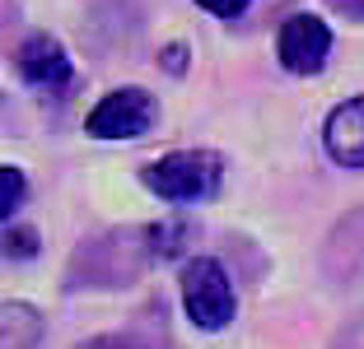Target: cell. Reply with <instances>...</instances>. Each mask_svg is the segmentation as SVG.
<instances>
[{"label": "cell", "instance_id": "3", "mask_svg": "<svg viewBox=\"0 0 364 349\" xmlns=\"http://www.w3.org/2000/svg\"><path fill=\"white\" fill-rule=\"evenodd\" d=\"M159 121V103H154L150 89H112V94L98 98V107L89 112L85 131L94 140H140L145 131H154Z\"/></svg>", "mask_w": 364, "mask_h": 349}, {"label": "cell", "instance_id": "8", "mask_svg": "<svg viewBox=\"0 0 364 349\" xmlns=\"http://www.w3.org/2000/svg\"><path fill=\"white\" fill-rule=\"evenodd\" d=\"M5 256H10V261H28V256H38V233L5 223Z\"/></svg>", "mask_w": 364, "mask_h": 349}, {"label": "cell", "instance_id": "2", "mask_svg": "<svg viewBox=\"0 0 364 349\" xmlns=\"http://www.w3.org/2000/svg\"><path fill=\"white\" fill-rule=\"evenodd\" d=\"M182 307L201 331H225L234 321V279L215 256H192L182 265Z\"/></svg>", "mask_w": 364, "mask_h": 349}, {"label": "cell", "instance_id": "5", "mask_svg": "<svg viewBox=\"0 0 364 349\" xmlns=\"http://www.w3.org/2000/svg\"><path fill=\"white\" fill-rule=\"evenodd\" d=\"M14 65H19L23 84L47 89V94H61V89L70 84V56H65V47L56 43L52 33H33L28 43L19 47Z\"/></svg>", "mask_w": 364, "mask_h": 349}, {"label": "cell", "instance_id": "11", "mask_svg": "<svg viewBox=\"0 0 364 349\" xmlns=\"http://www.w3.org/2000/svg\"><path fill=\"white\" fill-rule=\"evenodd\" d=\"M112 349H127V345H112Z\"/></svg>", "mask_w": 364, "mask_h": 349}, {"label": "cell", "instance_id": "9", "mask_svg": "<svg viewBox=\"0 0 364 349\" xmlns=\"http://www.w3.org/2000/svg\"><path fill=\"white\" fill-rule=\"evenodd\" d=\"M205 14H215V19H234V14H243L252 0H196Z\"/></svg>", "mask_w": 364, "mask_h": 349}, {"label": "cell", "instance_id": "4", "mask_svg": "<svg viewBox=\"0 0 364 349\" xmlns=\"http://www.w3.org/2000/svg\"><path fill=\"white\" fill-rule=\"evenodd\" d=\"M332 52V28L318 14H289L276 33V56L289 74H318Z\"/></svg>", "mask_w": 364, "mask_h": 349}, {"label": "cell", "instance_id": "7", "mask_svg": "<svg viewBox=\"0 0 364 349\" xmlns=\"http://www.w3.org/2000/svg\"><path fill=\"white\" fill-rule=\"evenodd\" d=\"M23 196H28L23 172L14 168V163H5V168H0V214H5V223H14V210L23 205Z\"/></svg>", "mask_w": 364, "mask_h": 349}, {"label": "cell", "instance_id": "6", "mask_svg": "<svg viewBox=\"0 0 364 349\" xmlns=\"http://www.w3.org/2000/svg\"><path fill=\"white\" fill-rule=\"evenodd\" d=\"M322 145H327V159L332 163L364 168V94L332 107V116L322 121Z\"/></svg>", "mask_w": 364, "mask_h": 349}, {"label": "cell", "instance_id": "10", "mask_svg": "<svg viewBox=\"0 0 364 349\" xmlns=\"http://www.w3.org/2000/svg\"><path fill=\"white\" fill-rule=\"evenodd\" d=\"M341 14H350V19H364V0H332Z\"/></svg>", "mask_w": 364, "mask_h": 349}, {"label": "cell", "instance_id": "1", "mask_svg": "<svg viewBox=\"0 0 364 349\" xmlns=\"http://www.w3.org/2000/svg\"><path fill=\"white\" fill-rule=\"evenodd\" d=\"M140 182L168 205H201L225 182V159L215 149H173L164 159L145 163Z\"/></svg>", "mask_w": 364, "mask_h": 349}]
</instances>
